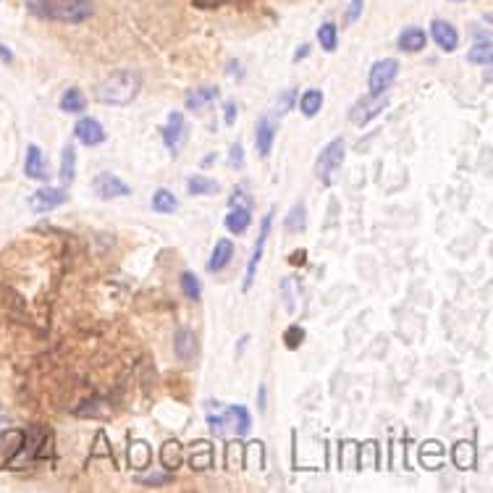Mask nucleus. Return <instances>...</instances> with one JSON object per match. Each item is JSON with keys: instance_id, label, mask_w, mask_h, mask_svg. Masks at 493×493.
I'll return each mask as SVG.
<instances>
[{"instance_id": "c85d7f7f", "label": "nucleus", "mask_w": 493, "mask_h": 493, "mask_svg": "<svg viewBox=\"0 0 493 493\" xmlns=\"http://www.w3.org/2000/svg\"><path fill=\"white\" fill-rule=\"evenodd\" d=\"M318 43H321V48L326 52H333L338 48V29L333 21L321 24V29H318Z\"/></svg>"}, {"instance_id": "cd10ccee", "label": "nucleus", "mask_w": 493, "mask_h": 493, "mask_svg": "<svg viewBox=\"0 0 493 493\" xmlns=\"http://www.w3.org/2000/svg\"><path fill=\"white\" fill-rule=\"evenodd\" d=\"M129 465L131 470H145L150 465V446L148 441H131L129 443Z\"/></svg>"}, {"instance_id": "39448f33", "label": "nucleus", "mask_w": 493, "mask_h": 493, "mask_svg": "<svg viewBox=\"0 0 493 493\" xmlns=\"http://www.w3.org/2000/svg\"><path fill=\"white\" fill-rule=\"evenodd\" d=\"M270 226H273V210H268V216L262 218V226H260L257 242H255L252 257H250V262H247V270H244V284H242L244 292H250L252 284H255V276H257V265H260V260H262V252H265V242H268V236H270Z\"/></svg>"}, {"instance_id": "a19ab883", "label": "nucleus", "mask_w": 493, "mask_h": 493, "mask_svg": "<svg viewBox=\"0 0 493 493\" xmlns=\"http://www.w3.org/2000/svg\"><path fill=\"white\" fill-rule=\"evenodd\" d=\"M265 401H268V397H265V383L260 386V397H257V409L260 412H265Z\"/></svg>"}, {"instance_id": "a211bd4d", "label": "nucleus", "mask_w": 493, "mask_h": 493, "mask_svg": "<svg viewBox=\"0 0 493 493\" xmlns=\"http://www.w3.org/2000/svg\"><path fill=\"white\" fill-rule=\"evenodd\" d=\"M399 50L401 52H423L428 45V35H425L420 26H407L401 35H399Z\"/></svg>"}, {"instance_id": "b1692460", "label": "nucleus", "mask_w": 493, "mask_h": 493, "mask_svg": "<svg viewBox=\"0 0 493 493\" xmlns=\"http://www.w3.org/2000/svg\"><path fill=\"white\" fill-rule=\"evenodd\" d=\"M84 108H87V97L82 95V89L79 87H69L61 97V111L77 116V113H84Z\"/></svg>"}, {"instance_id": "f3484780", "label": "nucleus", "mask_w": 493, "mask_h": 493, "mask_svg": "<svg viewBox=\"0 0 493 493\" xmlns=\"http://www.w3.org/2000/svg\"><path fill=\"white\" fill-rule=\"evenodd\" d=\"M226 228L231 231L234 236H239V234H244L247 228H250V223H252V213H250V208H244V205H231V210L226 213Z\"/></svg>"}, {"instance_id": "4be33fe9", "label": "nucleus", "mask_w": 493, "mask_h": 493, "mask_svg": "<svg viewBox=\"0 0 493 493\" xmlns=\"http://www.w3.org/2000/svg\"><path fill=\"white\" fill-rule=\"evenodd\" d=\"M182 451H184L182 443L176 441V438H168V441L163 443V449H160V462H163V467L168 470V472L182 467Z\"/></svg>"}, {"instance_id": "f8f14e48", "label": "nucleus", "mask_w": 493, "mask_h": 493, "mask_svg": "<svg viewBox=\"0 0 493 493\" xmlns=\"http://www.w3.org/2000/svg\"><path fill=\"white\" fill-rule=\"evenodd\" d=\"M74 134H77V139L82 145H87V148H95V145H103L105 142L103 123L97 121V118H89V116L79 118L77 126H74Z\"/></svg>"}, {"instance_id": "2f4dec72", "label": "nucleus", "mask_w": 493, "mask_h": 493, "mask_svg": "<svg viewBox=\"0 0 493 493\" xmlns=\"http://www.w3.org/2000/svg\"><path fill=\"white\" fill-rule=\"evenodd\" d=\"M304 341V328L302 326H289L284 331V344L286 349H299V344Z\"/></svg>"}, {"instance_id": "f257e3e1", "label": "nucleus", "mask_w": 493, "mask_h": 493, "mask_svg": "<svg viewBox=\"0 0 493 493\" xmlns=\"http://www.w3.org/2000/svg\"><path fill=\"white\" fill-rule=\"evenodd\" d=\"M139 89H142L139 74H134V71H116L111 77H105L100 84H95V97L97 103L123 108V105L134 103Z\"/></svg>"}, {"instance_id": "393cba45", "label": "nucleus", "mask_w": 493, "mask_h": 493, "mask_svg": "<svg viewBox=\"0 0 493 493\" xmlns=\"http://www.w3.org/2000/svg\"><path fill=\"white\" fill-rule=\"evenodd\" d=\"M454 465L459 470L475 467V443L472 441H457L454 443Z\"/></svg>"}, {"instance_id": "423d86ee", "label": "nucleus", "mask_w": 493, "mask_h": 493, "mask_svg": "<svg viewBox=\"0 0 493 493\" xmlns=\"http://www.w3.org/2000/svg\"><path fill=\"white\" fill-rule=\"evenodd\" d=\"M399 74V61L397 58H383V61H375L370 66V77H367V87H370V95H378V92H386L394 79Z\"/></svg>"}, {"instance_id": "6ab92c4d", "label": "nucleus", "mask_w": 493, "mask_h": 493, "mask_svg": "<svg viewBox=\"0 0 493 493\" xmlns=\"http://www.w3.org/2000/svg\"><path fill=\"white\" fill-rule=\"evenodd\" d=\"M231 260H234V242H231V239H218L216 247H213V255H210V260H208V270L210 273H218V270L226 268Z\"/></svg>"}, {"instance_id": "7c9ffc66", "label": "nucleus", "mask_w": 493, "mask_h": 493, "mask_svg": "<svg viewBox=\"0 0 493 493\" xmlns=\"http://www.w3.org/2000/svg\"><path fill=\"white\" fill-rule=\"evenodd\" d=\"M491 55H493L491 40H488V37H480V43L472 45V50L467 52V61L477 63V66H488V63H491Z\"/></svg>"}, {"instance_id": "bb28decb", "label": "nucleus", "mask_w": 493, "mask_h": 493, "mask_svg": "<svg viewBox=\"0 0 493 493\" xmlns=\"http://www.w3.org/2000/svg\"><path fill=\"white\" fill-rule=\"evenodd\" d=\"M286 231L289 234H302L304 226H307V210L302 202H294V208L286 213Z\"/></svg>"}, {"instance_id": "f03ea898", "label": "nucleus", "mask_w": 493, "mask_h": 493, "mask_svg": "<svg viewBox=\"0 0 493 493\" xmlns=\"http://www.w3.org/2000/svg\"><path fill=\"white\" fill-rule=\"evenodd\" d=\"M208 425L213 428V433L223 436V433H234V436H247L252 431V417L247 412V407L242 404H231L226 407L221 415H208Z\"/></svg>"}, {"instance_id": "a878e982", "label": "nucleus", "mask_w": 493, "mask_h": 493, "mask_svg": "<svg viewBox=\"0 0 493 493\" xmlns=\"http://www.w3.org/2000/svg\"><path fill=\"white\" fill-rule=\"evenodd\" d=\"M153 210L160 213V216H171V213L179 210V199H176V194L171 189H157L153 194Z\"/></svg>"}, {"instance_id": "c03bdc74", "label": "nucleus", "mask_w": 493, "mask_h": 493, "mask_svg": "<svg viewBox=\"0 0 493 493\" xmlns=\"http://www.w3.org/2000/svg\"><path fill=\"white\" fill-rule=\"evenodd\" d=\"M454 3H462V0H454Z\"/></svg>"}, {"instance_id": "6e6552de", "label": "nucleus", "mask_w": 493, "mask_h": 493, "mask_svg": "<svg viewBox=\"0 0 493 493\" xmlns=\"http://www.w3.org/2000/svg\"><path fill=\"white\" fill-rule=\"evenodd\" d=\"M160 137H163L165 148L171 150V155H179V150H182L184 142H187V121H184L182 113L179 111L168 113V123L160 129Z\"/></svg>"}, {"instance_id": "9d476101", "label": "nucleus", "mask_w": 493, "mask_h": 493, "mask_svg": "<svg viewBox=\"0 0 493 493\" xmlns=\"http://www.w3.org/2000/svg\"><path fill=\"white\" fill-rule=\"evenodd\" d=\"M63 202H69V192L55 189V187H43L29 197V210L32 213H50V210L61 208Z\"/></svg>"}, {"instance_id": "20e7f679", "label": "nucleus", "mask_w": 493, "mask_h": 493, "mask_svg": "<svg viewBox=\"0 0 493 493\" xmlns=\"http://www.w3.org/2000/svg\"><path fill=\"white\" fill-rule=\"evenodd\" d=\"M344 155H346V142L341 137L331 139L328 145L321 150L318 163H315V173H318V179H321L323 184H331L333 173L341 168V163H344Z\"/></svg>"}, {"instance_id": "aec40b11", "label": "nucleus", "mask_w": 493, "mask_h": 493, "mask_svg": "<svg viewBox=\"0 0 493 493\" xmlns=\"http://www.w3.org/2000/svg\"><path fill=\"white\" fill-rule=\"evenodd\" d=\"M187 192H189L192 197H213L221 192V184L216 179H210V176H202V173H194L187 179Z\"/></svg>"}, {"instance_id": "9b49d317", "label": "nucleus", "mask_w": 493, "mask_h": 493, "mask_svg": "<svg viewBox=\"0 0 493 493\" xmlns=\"http://www.w3.org/2000/svg\"><path fill=\"white\" fill-rule=\"evenodd\" d=\"M278 118L276 113H268L257 121V129H255V142H257V155L268 157L270 150H273V139H276V129H278Z\"/></svg>"}, {"instance_id": "c9c22d12", "label": "nucleus", "mask_w": 493, "mask_h": 493, "mask_svg": "<svg viewBox=\"0 0 493 493\" xmlns=\"http://www.w3.org/2000/svg\"><path fill=\"white\" fill-rule=\"evenodd\" d=\"M223 116H226V126H234L236 123V103H228L223 105Z\"/></svg>"}, {"instance_id": "c756f323", "label": "nucleus", "mask_w": 493, "mask_h": 493, "mask_svg": "<svg viewBox=\"0 0 493 493\" xmlns=\"http://www.w3.org/2000/svg\"><path fill=\"white\" fill-rule=\"evenodd\" d=\"M182 294L189 299V302H199L202 299V286H199V278L192 273V270H184L182 273Z\"/></svg>"}, {"instance_id": "e433bc0d", "label": "nucleus", "mask_w": 493, "mask_h": 493, "mask_svg": "<svg viewBox=\"0 0 493 493\" xmlns=\"http://www.w3.org/2000/svg\"><path fill=\"white\" fill-rule=\"evenodd\" d=\"M226 71H228V74H231L234 79H242L244 77V66L239 61H234V58H231V61H226Z\"/></svg>"}, {"instance_id": "2eb2a0df", "label": "nucleus", "mask_w": 493, "mask_h": 493, "mask_svg": "<svg viewBox=\"0 0 493 493\" xmlns=\"http://www.w3.org/2000/svg\"><path fill=\"white\" fill-rule=\"evenodd\" d=\"M24 173H26V179H35V182H48V179H50V171H48L43 150L37 148V145H29V148H26Z\"/></svg>"}, {"instance_id": "4c0bfd02", "label": "nucleus", "mask_w": 493, "mask_h": 493, "mask_svg": "<svg viewBox=\"0 0 493 493\" xmlns=\"http://www.w3.org/2000/svg\"><path fill=\"white\" fill-rule=\"evenodd\" d=\"M310 43H304V45H299V48H297V52H294V58H292V61L294 63H299V61H304V58H307V55H310Z\"/></svg>"}, {"instance_id": "37998d69", "label": "nucleus", "mask_w": 493, "mask_h": 493, "mask_svg": "<svg viewBox=\"0 0 493 493\" xmlns=\"http://www.w3.org/2000/svg\"><path fill=\"white\" fill-rule=\"evenodd\" d=\"M3 420H6V417H3V415H0V423H3Z\"/></svg>"}, {"instance_id": "0eeeda50", "label": "nucleus", "mask_w": 493, "mask_h": 493, "mask_svg": "<svg viewBox=\"0 0 493 493\" xmlns=\"http://www.w3.org/2000/svg\"><path fill=\"white\" fill-rule=\"evenodd\" d=\"M386 105H389V97H386V92H378V95H370V97H360V100L352 105L349 118H352L357 126H365V123L372 121V118H375V116H378Z\"/></svg>"}, {"instance_id": "1a4fd4ad", "label": "nucleus", "mask_w": 493, "mask_h": 493, "mask_svg": "<svg viewBox=\"0 0 493 493\" xmlns=\"http://www.w3.org/2000/svg\"><path fill=\"white\" fill-rule=\"evenodd\" d=\"M92 189H95V194L100 199H118V197H129L131 189H129V184L123 182L121 176H116V173L111 171H105V173H97V179L95 184H92Z\"/></svg>"}, {"instance_id": "412c9836", "label": "nucleus", "mask_w": 493, "mask_h": 493, "mask_svg": "<svg viewBox=\"0 0 493 493\" xmlns=\"http://www.w3.org/2000/svg\"><path fill=\"white\" fill-rule=\"evenodd\" d=\"M58 176H61L63 187L74 184V179H77V148H74V145H66V148H63L61 171H58Z\"/></svg>"}, {"instance_id": "f704fd0d", "label": "nucleus", "mask_w": 493, "mask_h": 493, "mask_svg": "<svg viewBox=\"0 0 493 493\" xmlns=\"http://www.w3.org/2000/svg\"><path fill=\"white\" fill-rule=\"evenodd\" d=\"M228 165H231L234 171H242L244 168V148L239 142H234L231 150H228Z\"/></svg>"}, {"instance_id": "79ce46f5", "label": "nucleus", "mask_w": 493, "mask_h": 493, "mask_svg": "<svg viewBox=\"0 0 493 493\" xmlns=\"http://www.w3.org/2000/svg\"><path fill=\"white\" fill-rule=\"evenodd\" d=\"M216 153H210V155H205V160H202V165H205V168H210V165H213V163H216Z\"/></svg>"}, {"instance_id": "dca6fc26", "label": "nucleus", "mask_w": 493, "mask_h": 493, "mask_svg": "<svg viewBox=\"0 0 493 493\" xmlns=\"http://www.w3.org/2000/svg\"><path fill=\"white\" fill-rule=\"evenodd\" d=\"M216 100H218V87H213V84L197 87V89H192L189 95H187V108L194 113H202V111H208Z\"/></svg>"}, {"instance_id": "58836bf2", "label": "nucleus", "mask_w": 493, "mask_h": 493, "mask_svg": "<svg viewBox=\"0 0 493 493\" xmlns=\"http://www.w3.org/2000/svg\"><path fill=\"white\" fill-rule=\"evenodd\" d=\"M304 257H307V252H304V250H297V252H292V255H289V262H292V265H299V262H302Z\"/></svg>"}, {"instance_id": "ddd939ff", "label": "nucleus", "mask_w": 493, "mask_h": 493, "mask_svg": "<svg viewBox=\"0 0 493 493\" xmlns=\"http://www.w3.org/2000/svg\"><path fill=\"white\" fill-rule=\"evenodd\" d=\"M431 35H433V43L438 45L443 52H454L459 48L457 29H454V24L443 21V18H433V21H431Z\"/></svg>"}, {"instance_id": "4468645a", "label": "nucleus", "mask_w": 493, "mask_h": 493, "mask_svg": "<svg viewBox=\"0 0 493 493\" xmlns=\"http://www.w3.org/2000/svg\"><path fill=\"white\" fill-rule=\"evenodd\" d=\"M173 349H176V355L182 362H192V360H197L199 355V341H197V333L189 328H179L173 333Z\"/></svg>"}, {"instance_id": "ea45409f", "label": "nucleus", "mask_w": 493, "mask_h": 493, "mask_svg": "<svg viewBox=\"0 0 493 493\" xmlns=\"http://www.w3.org/2000/svg\"><path fill=\"white\" fill-rule=\"evenodd\" d=\"M0 61H3V63H13V52H11L6 45H0Z\"/></svg>"}, {"instance_id": "5701e85b", "label": "nucleus", "mask_w": 493, "mask_h": 493, "mask_svg": "<svg viewBox=\"0 0 493 493\" xmlns=\"http://www.w3.org/2000/svg\"><path fill=\"white\" fill-rule=\"evenodd\" d=\"M323 108V92L321 89H307L302 92L299 97V113H302L304 118H315Z\"/></svg>"}, {"instance_id": "473e14b6", "label": "nucleus", "mask_w": 493, "mask_h": 493, "mask_svg": "<svg viewBox=\"0 0 493 493\" xmlns=\"http://www.w3.org/2000/svg\"><path fill=\"white\" fill-rule=\"evenodd\" d=\"M362 11H365V0H349V9H346L344 24L346 26L357 24V21H360V16H362Z\"/></svg>"}, {"instance_id": "7ed1b4c3", "label": "nucleus", "mask_w": 493, "mask_h": 493, "mask_svg": "<svg viewBox=\"0 0 493 493\" xmlns=\"http://www.w3.org/2000/svg\"><path fill=\"white\" fill-rule=\"evenodd\" d=\"M95 13L92 0H45V16L66 24H82Z\"/></svg>"}, {"instance_id": "72a5a7b5", "label": "nucleus", "mask_w": 493, "mask_h": 493, "mask_svg": "<svg viewBox=\"0 0 493 493\" xmlns=\"http://www.w3.org/2000/svg\"><path fill=\"white\" fill-rule=\"evenodd\" d=\"M294 100H297V89H286L284 95H281V100H278L276 105V116H284V113H289L292 108H294Z\"/></svg>"}]
</instances>
